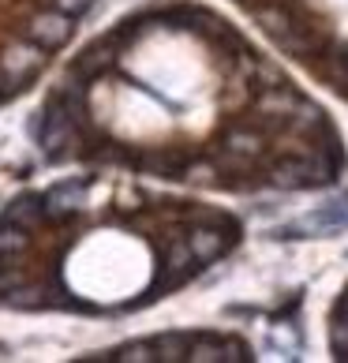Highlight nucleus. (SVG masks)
Wrapping results in <instances>:
<instances>
[{
	"label": "nucleus",
	"instance_id": "1",
	"mask_svg": "<svg viewBox=\"0 0 348 363\" xmlns=\"http://www.w3.org/2000/svg\"><path fill=\"white\" fill-rule=\"evenodd\" d=\"M26 131L49 165L221 195L315 191L348 165L330 113L198 0L113 19L57 72Z\"/></svg>",
	"mask_w": 348,
	"mask_h": 363
},
{
	"label": "nucleus",
	"instance_id": "4",
	"mask_svg": "<svg viewBox=\"0 0 348 363\" xmlns=\"http://www.w3.org/2000/svg\"><path fill=\"white\" fill-rule=\"evenodd\" d=\"M94 4L98 0H0V109L57 64Z\"/></svg>",
	"mask_w": 348,
	"mask_h": 363
},
{
	"label": "nucleus",
	"instance_id": "3",
	"mask_svg": "<svg viewBox=\"0 0 348 363\" xmlns=\"http://www.w3.org/2000/svg\"><path fill=\"white\" fill-rule=\"evenodd\" d=\"M277 52L348 101V0H232Z\"/></svg>",
	"mask_w": 348,
	"mask_h": 363
},
{
	"label": "nucleus",
	"instance_id": "2",
	"mask_svg": "<svg viewBox=\"0 0 348 363\" xmlns=\"http://www.w3.org/2000/svg\"><path fill=\"white\" fill-rule=\"evenodd\" d=\"M236 213L79 169L0 206V311L116 318L195 285L240 247Z\"/></svg>",
	"mask_w": 348,
	"mask_h": 363
},
{
	"label": "nucleus",
	"instance_id": "5",
	"mask_svg": "<svg viewBox=\"0 0 348 363\" xmlns=\"http://www.w3.org/2000/svg\"><path fill=\"white\" fill-rule=\"evenodd\" d=\"M90 359H251V348L229 333H154L146 341H128Z\"/></svg>",
	"mask_w": 348,
	"mask_h": 363
}]
</instances>
